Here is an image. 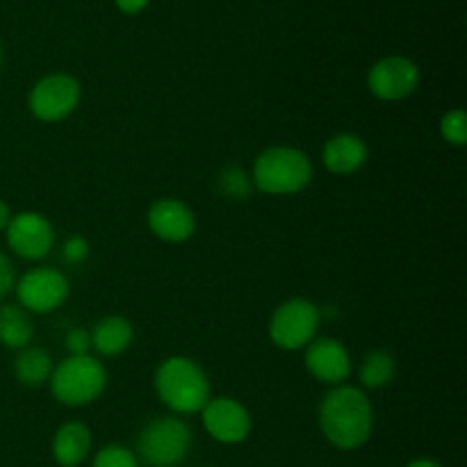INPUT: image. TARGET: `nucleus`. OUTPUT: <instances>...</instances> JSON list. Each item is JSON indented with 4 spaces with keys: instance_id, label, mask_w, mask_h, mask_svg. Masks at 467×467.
<instances>
[{
    "instance_id": "obj_1",
    "label": "nucleus",
    "mask_w": 467,
    "mask_h": 467,
    "mask_svg": "<svg viewBox=\"0 0 467 467\" xmlns=\"http://www.w3.org/2000/svg\"><path fill=\"white\" fill-rule=\"evenodd\" d=\"M319 429L337 450L363 447L374 431V406L363 388L349 383L331 388L319 404Z\"/></svg>"
},
{
    "instance_id": "obj_2",
    "label": "nucleus",
    "mask_w": 467,
    "mask_h": 467,
    "mask_svg": "<svg viewBox=\"0 0 467 467\" xmlns=\"http://www.w3.org/2000/svg\"><path fill=\"white\" fill-rule=\"evenodd\" d=\"M158 400L173 410V415H194L203 410L213 397L210 377L194 358L169 356L155 369L153 379Z\"/></svg>"
},
{
    "instance_id": "obj_3",
    "label": "nucleus",
    "mask_w": 467,
    "mask_h": 467,
    "mask_svg": "<svg viewBox=\"0 0 467 467\" xmlns=\"http://www.w3.org/2000/svg\"><path fill=\"white\" fill-rule=\"evenodd\" d=\"M313 160L296 146L276 144L260 150L251 169V182L269 196H292L313 182Z\"/></svg>"
},
{
    "instance_id": "obj_4",
    "label": "nucleus",
    "mask_w": 467,
    "mask_h": 467,
    "mask_svg": "<svg viewBox=\"0 0 467 467\" xmlns=\"http://www.w3.org/2000/svg\"><path fill=\"white\" fill-rule=\"evenodd\" d=\"M55 400L68 409H82L99 400L108 388V369L99 356H68L53 368L48 379Z\"/></svg>"
},
{
    "instance_id": "obj_5",
    "label": "nucleus",
    "mask_w": 467,
    "mask_h": 467,
    "mask_svg": "<svg viewBox=\"0 0 467 467\" xmlns=\"http://www.w3.org/2000/svg\"><path fill=\"white\" fill-rule=\"evenodd\" d=\"M192 447V429L176 415L153 418L137 438V461L146 467H178Z\"/></svg>"
},
{
    "instance_id": "obj_6",
    "label": "nucleus",
    "mask_w": 467,
    "mask_h": 467,
    "mask_svg": "<svg viewBox=\"0 0 467 467\" xmlns=\"http://www.w3.org/2000/svg\"><path fill=\"white\" fill-rule=\"evenodd\" d=\"M322 310L304 296L287 299L274 310L269 319V340L283 351H301L317 337Z\"/></svg>"
},
{
    "instance_id": "obj_7",
    "label": "nucleus",
    "mask_w": 467,
    "mask_h": 467,
    "mask_svg": "<svg viewBox=\"0 0 467 467\" xmlns=\"http://www.w3.org/2000/svg\"><path fill=\"white\" fill-rule=\"evenodd\" d=\"M82 99V87L68 73H48L39 78L27 94V108L41 123H59L71 117Z\"/></svg>"
},
{
    "instance_id": "obj_8",
    "label": "nucleus",
    "mask_w": 467,
    "mask_h": 467,
    "mask_svg": "<svg viewBox=\"0 0 467 467\" xmlns=\"http://www.w3.org/2000/svg\"><path fill=\"white\" fill-rule=\"evenodd\" d=\"M16 299L30 315H46L57 310L68 299V278L55 267H35L23 274L16 283Z\"/></svg>"
},
{
    "instance_id": "obj_9",
    "label": "nucleus",
    "mask_w": 467,
    "mask_h": 467,
    "mask_svg": "<svg viewBox=\"0 0 467 467\" xmlns=\"http://www.w3.org/2000/svg\"><path fill=\"white\" fill-rule=\"evenodd\" d=\"M420 67L406 55H388L372 64L368 73V87L372 96L386 103H397L418 91Z\"/></svg>"
},
{
    "instance_id": "obj_10",
    "label": "nucleus",
    "mask_w": 467,
    "mask_h": 467,
    "mask_svg": "<svg viewBox=\"0 0 467 467\" xmlns=\"http://www.w3.org/2000/svg\"><path fill=\"white\" fill-rule=\"evenodd\" d=\"M201 420L208 436L222 445H240L254 429L249 409L233 397H210L201 410Z\"/></svg>"
},
{
    "instance_id": "obj_11",
    "label": "nucleus",
    "mask_w": 467,
    "mask_h": 467,
    "mask_svg": "<svg viewBox=\"0 0 467 467\" xmlns=\"http://www.w3.org/2000/svg\"><path fill=\"white\" fill-rule=\"evenodd\" d=\"M5 233H7V246L12 254L30 263L44 260L55 246L53 223L48 222V217L32 210L14 214Z\"/></svg>"
},
{
    "instance_id": "obj_12",
    "label": "nucleus",
    "mask_w": 467,
    "mask_h": 467,
    "mask_svg": "<svg viewBox=\"0 0 467 467\" xmlns=\"http://www.w3.org/2000/svg\"><path fill=\"white\" fill-rule=\"evenodd\" d=\"M304 363L310 377L331 388L342 386L354 374V360H351L349 349L340 340L328 336L315 337L306 347Z\"/></svg>"
},
{
    "instance_id": "obj_13",
    "label": "nucleus",
    "mask_w": 467,
    "mask_h": 467,
    "mask_svg": "<svg viewBox=\"0 0 467 467\" xmlns=\"http://www.w3.org/2000/svg\"><path fill=\"white\" fill-rule=\"evenodd\" d=\"M149 231L167 244H182L196 233V214L185 201L164 196L149 208Z\"/></svg>"
},
{
    "instance_id": "obj_14",
    "label": "nucleus",
    "mask_w": 467,
    "mask_h": 467,
    "mask_svg": "<svg viewBox=\"0 0 467 467\" xmlns=\"http://www.w3.org/2000/svg\"><path fill=\"white\" fill-rule=\"evenodd\" d=\"M369 160V146L356 132H337L324 144L322 164L333 176H351Z\"/></svg>"
},
{
    "instance_id": "obj_15",
    "label": "nucleus",
    "mask_w": 467,
    "mask_h": 467,
    "mask_svg": "<svg viewBox=\"0 0 467 467\" xmlns=\"http://www.w3.org/2000/svg\"><path fill=\"white\" fill-rule=\"evenodd\" d=\"M91 351L103 358H114L128 351L135 340V327L121 315H108L91 328Z\"/></svg>"
},
{
    "instance_id": "obj_16",
    "label": "nucleus",
    "mask_w": 467,
    "mask_h": 467,
    "mask_svg": "<svg viewBox=\"0 0 467 467\" xmlns=\"http://www.w3.org/2000/svg\"><path fill=\"white\" fill-rule=\"evenodd\" d=\"M91 451V431L85 422H67L55 431L53 456L57 465L78 467Z\"/></svg>"
},
{
    "instance_id": "obj_17",
    "label": "nucleus",
    "mask_w": 467,
    "mask_h": 467,
    "mask_svg": "<svg viewBox=\"0 0 467 467\" xmlns=\"http://www.w3.org/2000/svg\"><path fill=\"white\" fill-rule=\"evenodd\" d=\"M35 337L32 315L18 304L0 306V345L7 349H26Z\"/></svg>"
},
{
    "instance_id": "obj_18",
    "label": "nucleus",
    "mask_w": 467,
    "mask_h": 467,
    "mask_svg": "<svg viewBox=\"0 0 467 467\" xmlns=\"http://www.w3.org/2000/svg\"><path fill=\"white\" fill-rule=\"evenodd\" d=\"M53 368V358H50V354L44 347L27 345L14 358V377L26 388H39L48 383Z\"/></svg>"
},
{
    "instance_id": "obj_19",
    "label": "nucleus",
    "mask_w": 467,
    "mask_h": 467,
    "mask_svg": "<svg viewBox=\"0 0 467 467\" xmlns=\"http://www.w3.org/2000/svg\"><path fill=\"white\" fill-rule=\"evenodd\" d=\"M397 374V360L390 351L372 349L365 354L363 363H360L358 379L360 386L368 390H381V388L390 386L392 379Z\"/></svg>"
},
{
    "instance_id": "obj_20",
    "label": "nucleus",
    "mask_w": 467,
    "mask_h": 467,
    "mask_svg": "<svg viewBox=\"0 0 467 467\" xmlns=\"http://www.w3.org/2000/svg\"><path fill=\"white\" fill-rule=\"evenodd\" d=\"M217 187L222 192L223 199L228 201H244L251 196V190H254V182H251V176L237 164H228L219 171L217 176Z\"/></svg>"
},
{
    "instance_id": "obj_21",
    "label": "nucleus",
    "mask_w": 467,
    "mask_h": 467,
    "mask_svg": "<svg viewBox=\"0 0 467 467\" xmlns=\"http://www.w3.org/2000/svg\"><path fill=\"white\" fill-rule=\"evenodd\" d=\"M441 135L454 149H463L467 144V114L465 109L456 108L442 114L441 119Z\"/></svg>"
},
{
    "instance_id": "obj_22",
    "label": "nucleus",
    "mask_w": 467,
    "mask_h": 467,
    "mask_svg": "<svg viewBox=\"0 0 467 467\" xmlns=\"http://www.w3.org/2000/svg\"><path fill=\"white\" fill-rule=\"evenodd\" d=\"M91 467H140L135 451L121 445H108L96 454Z\"/></svg>"
},
{
    "instance_id": "obj_23",
    "label": "nucleus",
    "mask_w": 467,
    "mask_h": 467,
    "mask_svg": "<svg viewBox=\"0 0 467 467\" xmlns=\"http://www.w3.org/2000/svg\"><path fill=\"white\" fill-rule=\"evenodd\" d=\"M91 254L89 242L82 235H71L62 246V258L67 260L68 265H82Z\"/></svg>"
},
{
    "instance_id": "obj_24",
    "label": "nucleus",
    "mask_w": 467,
    "mask_h": 467,
    "mask_svg": "<svg viewBox=\"0 0 467 467\" xmlns=\"http://www.w3.org/2000/svg\"><path fill=\"white\" fill-rule=\"evenodd\" d=\"M64 347L68 349V356L91 354V333L87 328H71L64 337Z\"/></svg>"
},
{
    "instance_id": "obj_25",
    "label": "nucleus",
    "mask_w": 467,
    "mask_h": 467,
    "mask_svg": "<svg viewBox=\"0 0 467 467\" xmlns=\"http://www.w3.org/2000/svg\"><path fill=\"white\" fill-rule=\"evenodd\" d=\"M14 283H16V269H14L12 260L7 258V254L0 251V301L14 290Z\"/></svg>"
},
{
    "instance_id": "obj_26",
    "label": "nucleus",
    "mask_w": 467,
    "mask_h": 467,
    "mask_svg": "<svg viewBox=\"0 0 467 467\" xmlns=\"http://www.w3.org/2000/svg\"><path fill=\"white\" fill-rule=\"evenodd\" d=\"M149 3L150 0H114V5H117V9L119 12H123V14H140V12H144L146 7H149Z\"/></svg>"
},
{
    "instance_id": "obj_27",
    "label": "nucleus",
    "mask_w": 467,
    "mask_h": 467,
    "mask_svg": "<svg viewBox=\"0 0 467 467\" xmlns=\"http://www.w3.org/2000/svg\"><path fill=\"white\" fill-rule=\"evenodd\" d=\"M12 217H14L12 208H9V205L5 203V201H0V231H5V228L9 226Z\"/></svg>"
},
{
    "instance_id": "obj_28",
    "label": "nucleus",
    "mask_w": 467,
    "mask_h": 467,
    "mask_svg": "<svg viewBox=\"0 0 467 467\" xmlns=\"http://www.w3.org/2000/svg\"><path fill=\"white\" fill-rule=\"evenodd\" d=\"M406 467H442V465L433 459H418V461H410Z\"/></svg>"
},
{
    "instance_id": "obj_29",
    "label": "nucleus",
    "mask_w": 467,
    "mask_h": 467,
    "mask_svg": "<svg viewBox=\"0 0 467 467\" xmlns=\"http://www.w3.org/2000/svg\"><path fill=\"white\" fill-rule=\"evenodd\" d=\"M0 67H3V46H0Z\"/></svg>"
},
{
    "instance_id": "obj_30",
    "label": "nucleus",
    "mask_w": 467,
    "mask_h": 467,
    "mask_svg": "<svg viewBox=\"0 0 467 467\" xmlns=\"http://www.w3.org/2000/svg\"><path fill=\"white\" fill-rule=\"evenodd\" d=\"M0 306H3V301H0Z\"/></svg>"
}]
</instances>
